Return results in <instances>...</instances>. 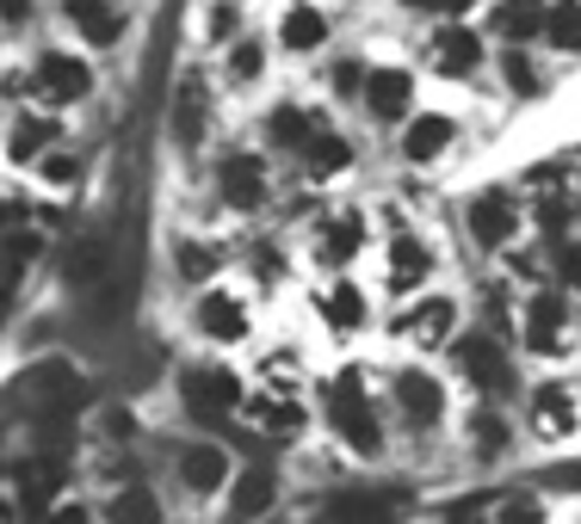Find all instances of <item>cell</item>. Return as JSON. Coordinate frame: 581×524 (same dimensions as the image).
Returning a JSON list of instances; mask_svg holds the SVG:
<instances>
[{
	"instance_id": "cell-15",
	"label": "cell",
	"mask_w": 581,
	"mask_h": 524,
	"mask_svg": "<svg viewBox=\"0 0 581 524\" xmlns=\"http://www.w3.org/2000/svg\"><path fill=\"white\" fill-rule=\"evenodd\" d=\"M452 142H458V118L452 111H415V118L402 123V161H409V167L440 161Z\"/></svg>"
},
{
	"instance_id": "cell-40",
	"label": "cell",
	"mask_w": 581,
	"mask_h": 524,
	"mask_svg": "<svg viewBox=\"0 0 581 524\" xmlns=\"http://www.w3.org/2000/svg\"><path fill=\"white\" fill-rule=\"evenodd\" d=\"M37 173H44L50 185H75L80 179V161H75V154H63V149H50L44 161H37Z\"/></svg>"
},
{
	"instance_id": "cell-29",
	"label": "cell",
	"mask_w": 581,
	"mask_h": 524,
	"mask_svg": "<svg viewBox=\"0 0 581 524\" xmlns=\"http://www.w3.org/2000/svg\"><path fill=\"white\" fill-rule=\"evenodd\" d=\"M198 137H205V80L186 75L180 80V99H173V142L198 149Z\"/></svg>"
},
{
	"instance_id": "cell-22",
	"label": "cell",
	"mask_w": 581,
	"mask_h": 524,
	"mask_svg": "<svg viewBox=\"0 0 581 524\" xmlns=\"http://www.w3.org/2000/svg\"><path fill=\"white\" fill-rule=\"evenodd\" d=\"M322 315H329L334 334H359V327L372 321V296H365V284H353V277H334L329 291H322Z\"/></svg>"
},
{
	"instance_id": "cell-28",
	"label": "cell",
	"mask_w": 581,
	"mask_h": 524,
	"mask_svg": "<svg viewBox=\"0 0 581 524\" xmlns=\"http://www.w3.org/2000/svg\"><path fill=\"white\" fill-rule=\"evenodd\" d=\"M241 419L260 432H272V438H298L303 432V407L284 395H248V407H241Z\"/></svg>"
},
{
	"instance_id": "cell-4",
	"label": "cell",
	"mask_w": 581,
	"mask_h": 524,
	"mask_svg": "<svg viewBox=\"0 0 581 524\" xmlns=\"http://www.w3.org/2000/svg\"><path fill=\"white\" fill-rule=\"evenodd\" d=\"M519 346L532 358H563L569 352V291L563 284H538L519 315Z\"/></svg>"
},
{
	"instance_id": "cell-38",
	"label": "cell",
	"mask_w": 581,
	"mask_h": 524,
	"mask_svg": "<svg viewBox=\"0 0 581 524\" xmlns=\"http://www.w3.org/2000/svg\"><path fill=\"white\" fill-rule=\"evenodd\" d=\"M495 524H550V512L538 493H507L502 506H495Z\"/></svg>"
},
{
	"instance_id": "cell-5",
	"label": "cell",
	"mask_w": 581,
	"mask_h": 524,
	"mask_svg": "<svg viewBox=\"0 0 581 524\" xmlns=\"http://www.w3.org/2000/svg\"><path fill=\"white\" fill-rule=\"evenodd\" d=\"M390 407L402 414V426L421 432V438H427V432H440L445 414H452V407H445V383L427 364H402V370H396V376H390Z\"/></svg>"
},
{
	"instance_id": "cell-30",
	"label": "cell",
	"mask_w": 581,
	"mask_h": 524,
	"mask_svg": "<svg viewBox=\"0 0 581 524\" xmlns=\"http://www.w3.org/2000/svg\"><path fill=\"white\" fill-rule=\"evenodd\" d=\"M50 142H56V118H13V130H7V161L13 167H32Z\"/></svg>"
},
{
	"instance_id": "cell-44",
	"label": "cell",
	"mask_w": 581,
	"mask_h": 524,
	"mask_svg": "<svg viewBox=\"0 0 581 524\" xmlns=\"http://www.w3.org/2000/svg\"><path fill=\"white\" fill-rule=\"evenodd\" d=\"M37 524H94V518H87V506H56L50 518H37Z\"/></svg>"
},
{
	"instance_id": "cell-19",
	"label": "cell",
	"mask_w": 581,
	"mask_h": 524,
	"mask_svg": "<svg viewBox=\"0 0 581 524\" xmlns=\"http://www.w3.org/2000/svg\"><path fill=\"white\" fill-rule=\"evenodd\" d=\"M396 334H409L415 346H452L458 339V303L452 296H421V303L396 321Z\"/></svg>"
},
{
	"instance_id": "cell-1",
	"label": "cell",
	"mask_w": 581,
	"mask_h": 524,
	"mask_svg": "<svg viewBox=\"0 0 581 524\" xmlns=\"http://www.w3.org/2000/svg\"><path fill=\"white\" fill-rule=\"evenodd\" d=\"M322 407H329V426H334L346 457H359V462L384 457V414H377L359 364H341L329 383H322Z\"/></svg>"
},
{
	"instance_id": "cell-34",
	"label": "cell",
	"mask_w": 581,
	"mask_h": 524,
	"mask_svg": "<svg viewBox=\"0 0 581 524\" xmlns=\"http://www.w3.org/2000/svg\"><path fill=\"white\" fill-rule=\"evenodd\" d=\"M502 80H507V92H519V99L545 92V75H538V62L526 56V44H507L502 50Z\"/></svg>"
},
{
	"instance_id": "cell-17",
	"label": "cell",
	"mask_w": 581,
	"mask_h": 524,
	"mask_svg": "<svg viewBox=\"0 0 581 524\" xmlns=\"http://www.w3.org/2000/svg\"><path fill=\"white\" fill-rule=\"evenodd\" d=\"M19 506L32 512V518H50L56 512V493H63V481H68V462H56V457H32V462H19Z\"/></svg>"
},
{
	"instance_id": "cell-21",
	"label": "cell",
	"mask_w": 581,
	"mask_h": 524,
	"mask_svg": "<svg viewBox=\"0 0 581 524\" xmlns=\"http://www.w3.org/2000/svg\"><path fill=\"white\" fill-rule=\"evenodd\" d=\"M106 524H168V506H161V493L149 481H125L106 500Z\"/></svg>"
},
{
	"instance_id": "cell-24",
	"label": "cell",
	"mask_w": 581,
	"mask_h": 524,
	"mask_svg": "<svg viewBox=\"0 0 581 524\" xmlns=\"http://www.w3.org/2000/svg\"><path fill=\"white\" fill-rule=\"evenodd\" d=\"M427 277H433V247L421 241V234H396L390 241V284L396 291H415V284H427Z\"/></svg>"
},
{
	"instance_id": "cell-8",
	"label": "cell",
	"mask_w": 581,
	"mask_h": 524,
	"mask_svg": "<svg viewBox=\"0 0 581 524\" xmlns=\"http://www.w3.org/2000/svg\"><path fill=\"white\" fill-rule=\"evenodd\" d=\"M272 198V179H267V161L260 154H223L217 161V204L236 216H254L267 210Z\"/></svg>"
},
{
	"instance_id": "cell-37",
	"label": "cell",
	"mask_w": 581,
	"mask_h": 524,
	"mask_svg": "<svg viewBox=\"0 0 581 524\" xmlns=\"http://www.w3.org/2000/svg\"><path fill=\"white\" fill-rule=\"evenodd\" d=\"M205 37H211V44H241V7H236V0H211Z\"/></svg>"
},
{
	"instance_id": "cell-7",
	"label": "cell",
	"mask_w": 581,
	"mask_h": 524,
	"mask_svg": "<svg viewBox=\"0 0 581 524\" xmlns=\"http://www.w3.org/2000/svg\"><path fill=\"white\" fill-rule=\"evenodd\" d=\"M526 419H532V432L545 438V445H563V438H575V432H581V395H575V383H563V376H545V383L526 395Z\"/></svg>"
},
{
	"instance_id": "cell-3",
	"label": "cell",
	"mask_w": 581,
	"mask_h": 524,
	"mask_svg": "<svg viewBox=\"0 0 581 524\" xmlns=\"http://www.w3.org/2000/svg\"><path fill=\"white\" fill-rule=\"evenodd\" d=\"M173 395H180V414L198 419V426H211V419H241V407H248V383L229 364H186L180 383H173Z\"/></svg>"
},
{
	"instance_id": "cell-9",
	"label": "cell",
	"mask_w": 581,
	"mask_h": 524,
	"mask_svg": "<svg viewBox=\"0 0 581 524\" xmlns=\"http://www.w3.org/2000/svg\"><path fill=\"white\" fill-rule=\"evenodd\" d=\"M464 234H471L483 253H507L519 234V204L514 192H476L471 204H464Z\"/></svg>"
},
{
	"instance_id": "cell-26",
	"label": "cell",
	"mask_w": 581,
	"mask_h": 524,
	"mask_svg": "<svg viewBox=\"0 0 581 524\" xmlns=\"http://www.w3.org/2000/svg\"><path fill=\"white\" fill-rule=\"evenodd\" d=\"M346 167H353V142L322 123L310 137V149H303V179H334V173H346Z\"/></svg>"
},
{
	"instance_id": "cell-32",
	"label": "cell",
	"mask_w": 581,
	"mask_h": 524,
	"mask_svg": "<svg viewBox=\"0 0 581 524\" xmlns=\"http://www.w3.org/2000/svg\"><path fill=\"white\" fill-rule=\"evenodd\" d=\"M545 44L575 56L581 50V0H550V19H545Z\"/></svg>"
},
{
	"instance_id": "cell-11",
	"label": "cell",
	"mask_w": 581,
	"mask_h": 524,
	"mask_svg": "<svg viewBox=\"0 0 581 524\" xmlns=\"http://www.w3.org/2000/svg\"><path fill=\"white\" fill-rule=\"evenodd\" d=\"M37 92H44L50 106H80L87 92H94V68H87V56H68V50H44L32 68Z\"/></svg>"
},
{
	"instance_id": "cell-14",
	"label": "cell",
	"mask_w": 581,
	"mask_h": 524,
	"mask_svg": "<svg viewBox=\"0 0 581 524\" xmlns=\"http://www.w3.org/2000/svg\"><path fill=\"white\" fill-rule=\"evenodd\" d=\"M488 62V44L476 37L471 25H458V19H445L440 31H433V68H440L445 80H471L476 68Z\"/></svg>"
},
{
	"instance_id": "cell-13",
	"label": "cell",
	"mask_w": 581,
	"mask_h": 524,
	"mask_svg": "<svg viewBox=\"0 0 581 524\" xmlns=\"http://www.w3.org/2000/svg\"><path fill=\"white\" fill-rule=\"evenodd\" d=\"M279 500V469L272 462H248L236 476V488L223 493V506H229V524H260Z\"/></svg>"
},
{
	"instance_id": "cell-18",
	"label": "cell",
	"mask_w": 581,
	"mask_h": 524,
	"mask_svg": "<svg viewBox=\"0 0 581 524\" xmlns=\"http://www.w3.org/2000/svg\"><path fill=\"white\" fill-rule=\"evenodd\" d=\"M464 450H471L476 462H502L507 450H514V419H507L495 401H483L476 414H464Z\"/></svg>"
},
{
	"instance_id": "cell-42",
	"label": "cell",
	"mask_w": 581,
	"mask_h": 524,
	"mask_svg": "<svg viewBox=\"0 0 581 524\" xmlns=\"http://www.w3.org/2000/svg\"><path fill=\"white\" fill-rule=\"evenodd\" d=\"M99 432H106V438H130V432H137V419H130V407H106Z\"/></svg>"
},
{
	"instance_id": "cell-39",
	"label": "cell",
	"mask_w": 581,
	"mask_h": 524,
	"mask_svg": "<svg viewBox=\"0 0 581 524\" xmlns=\"http://www.w3.org/2000/svg\"><path fill=\"white\" fill-rule=\"evenodd\" d=\"M365 75H372V68H365V62H353V56H341L334 62V92H341V99H365Z\"/></svg>"
},
{
	"instance_id": "cell-27",
	"label": "cell",
	"mask_w": 581,
	"mask_h": 524,
	"mask_svg": "<svg viewBox=\"0 0 581 524\" xmlns=\"http://www.w3.org/2000/svg\"><path fill=\"white\" fill-rule=\"evenodd\" d=\"M329 13L322 7H291V13L279 19V44L284 50H298V56H315V50L329 44Z\"/></svg>"
},
{
	"instance_id": "cell-2",
	"label": "cell",
	"mask_w": 581,
	"mask_h": 524,
	"mask_svg": "<svg viewBox=\"0 0 581 524\" xmlns=\"http://www.w3.org/2000/svg\"><path fill=\"white\" fill-rule=\"evenodd\" d=\"M452 364H458V376H464L483 401H495V407L519 395V364H514V352H507V339L495 334V327L458 334L452 339Z\"/></svg>"
},
{
	"instance_id": "cell-45",
	"label": "cell",
	"mask_w": 581,
	"mask_h": 524,
	"mask_svg": "<svg viewBox=\"0 0 581 524\" xmlns=\"http://www.w3.org/2000/svg\"><path fill=\"white\" fill-rule=\"evenodd\" d=\"M32 19V0H7V25H25Z\"/></svg>"
},
{
	"instance_id": "cell-33",
	"label": "cell",
	"mask_w": 581,
	"mask_h": 524,
	"mask_svg": "<svg viewBox=\"0 0 581 524\" xmlns=\"http://www.w3.org/2000/svg\"><path fill=\"white\" fill-rule=\"evenodd\" d=\"M223 265V247H205V241H173V272L186 277V284H205L217 277Z\"/></svg>"
},
{
	"instance_id": "cell-10",
	"label": "cell",
	"mask_w": 581,
	"mask_h": 524,
	"mask_svg": "<svg viewBox=\"0 0 581 524\" xmlns=\"http://www.w3.org/2000/svg\"><path fill=\"white\" fill-rule=\"evenodd\" d=\"M365 118L372 123H409L415 118V68H396V62H377L365 75Z\"/></svg>"
},
{
	"instance_id": "cell-43",
	"label": "cell",
	"mask_w": 581,
	"mask_h": 524,
	"mask_svg": "<svg viewBox=\"0 0 581 524\" xmlns=\"http://www.w3.org/2000/svg\"><path fill=\"white\" fill-rule=\"evenodd\" d=\"M445 524H495V512H476V506H452Z\"/></svg>"
},
{
	"instance_id": "cell-16",
	"label": "cell",
	"mask_w": 581,
	"mask_h": 524,
	"mask_svg": "<svg viewBox=\"0 0 581 524\" xmlns=\"http://www.w3.org/2000/svg\"><path fill=\"white\" fill-rule=\"evenodd\" d=\"M359 247H365V210L322 216V229H315V265L341 272V265H353V253H359Z\"/></svg>"
},
{
	"instance_id": "cell-25",
	"label": "cell",
	"mask_w": 581,
	"mask_h": 524,
	"mask_svg": "<svg viewBox=\"0 0 581 524\" xmlns=\"http://www.w3.org/2000/svg\"><path fill=\"white\" fill-rule=\"evenodd\" d=\"M315 130H322V123H315V118H310V111H303V106H291V99L267 111V149L303 154V149H310V137H315Z\"/></svg>"
},
{
	"instance_id": "cell-31",
	"label": "cell",
	"mask_w": 581,
	"mask_h": 524,
	"mask_svg": "<svg viewBox=\"0 0 581 524\" xmlns=\"http://www.w3.org/2000/svg\"><path fill=\"white\" fill-rule=\"evenodd\" d=\"M68 284H75V291H87V284H99V277H106V234H80L75 247H68Z\"/></svg>"
},
{
	"instance_id": "cell-23",
	"label": "cell",
	"mask_w": 581,
	"mask_h": 524,
	"mask_svg": "<svg viewBox=\"0 0 581 524\" xmlns=\"http://www.w3.org/2000/svg\"><path fill=\"white\" fill-rule=\"evenodd\" d=\"M545 19H550V0H495V37H507V44L545 37Z\"/></svg>"
},
{
	"instance_id": "cell-12",
	"label": "cell",
	"mask_w": 581,
	"mask_h": 524,
	"mask_svg": "<svg viewBox=\"0 0 581 524\" xmlns=\"http://www.w3.org/2000/svg\"><path fill=\"white\" fill-rule=\"evenodd\" d=\"M192 327H198L211 346H241V339L254 334L248 303L229 296V291H205V296H198V303H192Z\"/></svg>"
},
{
	"instance_id": "cell-20",
	"label": "cell",
	"mask_w": 581,
	"mask_h": 524,
	"mask_svg": "<svg viewBox=\"0 0 581 524\" xmlns=\"http://www.w3.org/2000/svg\"><path fill=\"white\" fill-rule=\"evenodd\" d=\"M63 13L75 19V31L94 50H111L118 37H125V13H118L111 0H63Z\"/></svg>"
},
{
	"instance_id": "cell-41",
	"label": "cell",
	"mask_w": 581,
	"mask_h": 524,
	"mask_svg": "<svg viewBox=\"0 0 581 524\" xmlns=\"http://www.w3.org/2000/svg\"><path fill=\"white\" fill-rule=\"evenodd\" d=\"M409 7H421V13H433V19H464L476 0H409Z\"/></svg>"
},
{
	"instance_id": "cell-36",
	"label": "cell",
	"mask_w": 581,
	"mask_h": 524,
	"mask_svg": "<svg viewBox=\"0 0 581 524\" xmlns=\"http://www.w3.org/2000/svg\"><path fill=\"white\" fill-rule=\"evenodd\" d=\"M550 284L581 291V234H563V241L550 247Z\"/></svg>"
},
{
	"instance_id": "cell-6",
	"label": "cell",
	"mask_w": 581,
	"mask_h": 524,
	"mask_svg": "<svg viewBox=\"0 0 581 524\" xmlns=\"http://www.w3.org/2000/svg\"><path fill=\"white\" fill-rule=\"evenodd\" d=\"M173 476H180V488H186L192 500H217V493L236 488L241 469L217 438H186V445L173 450Z\"/></svg>"
},
{
	"instance_id": "cell-35",
	"label": "cell",
	"mask_w": 581,
	"mask_h": 524,
	"mask_svg": "<svg viewBox=\"0 0 581 524\" xmlns=\"http://www.w3.org/2000/svg\"><path fill=\"white\" fill-rule=\"evenodd\" d=\"M260 68H267V44H260V37L229 44V80H236V87H254V80H260Z\"/></svg>"
}]
</instances>
